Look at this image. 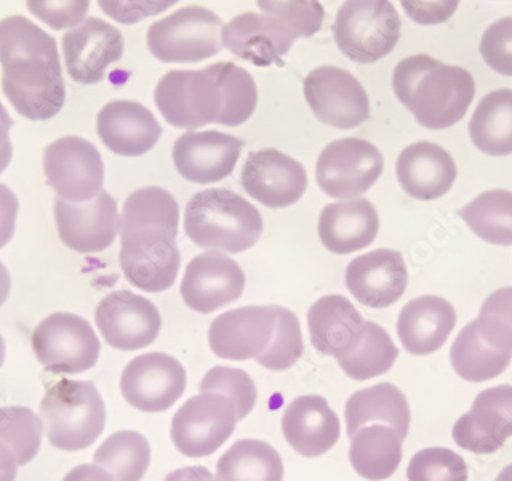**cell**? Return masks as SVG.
Masks as SVG:
<instances>
[{"mask_svg":"<svg viewBox=\"0 0 512 481\" xmlns=\"http://www.w3.org/2000/svg\"><path fill=\"white\" fill-rule=\"evenodd\" d=\"M46 436L54 448L77 452L94 445L106 425V408L92 382L60 379L40 403Z\"/></svg>","mask_w":512,"mask_h":481,"instance_id":"obj_4","label":"cell"},{"mask_svg":"<svg viewBox=\"0 0 512 481\" xmlns=\"http://www.w3.org/2000/svg\"><path fill=\"white\" fill-rule=\"evenodd\" d=\"M96 324L109 347L137 351L157 341L161 316L149 299L122 290L109 293L100 301Z\"/></svg>","mask_w":512,"mask_h":481,"instance_id":"obj_15","label":"cell"},{"mask_svg":"<svg viewBox=\"0 0 512 481\" xmlns=\"http://www.w3.org/2000/svg\"><path fill=\"white\" fill-rule=\"evenodd\" d=\"M221 42L234 56L267 68L283 59L296 39L276 17L243 13L224 25Z\"/></svg>","mask_w":512,"mask_h":481,"instance_id":"obj_24","label":"cell"},{"mask_svg":"<svg viewBox=\"0 0 512 481\" xmlns=\"http://www.w3.org/2000/svg\"><path fill=\"white\" fill-rule=\"evenodd\" d=\"M217 477L218 481H283V460L269 443L238 440L218 460Z\"/></svg>","mask_w":512,"mask_h":481,"instance_id":"obj_34","label":"cell"},{"mask_svg":"<svg viewBox=\"0 0 512 481\" xmlns=\"http://www.w3.org/2000/svg\"><path fill=\"white\" fill-rule=\"evenodd\" d=\"M396 175L408 197L433 201L450 192L457 167L453 157L439 144L417 141L399 155Z\"/></svg>","mask_w":512,"mask_h":481,"instance_id":"obj_26","label":"cell"},{"mask_svg":"<svg viewBox=\"0 0 512 481\" xmlns=\"http://www.w3.org/2000/svg\"><path fill=\"white\" fill-rule=\"evenodd\" d=\"M378 232V212L362 198L329 204L319 216V239L335 255H350L371 246Z\"/></svg>","mask_w":512,"mask_h":481,"instance_id":"obj_28","label":"cell"},{"mask_svg":"<svg viewBox=\"0 0 512 481\" xmlns=\"http://www.w3.org/2000/svg\"><path fill=\"white\" fill-rule=\"evenodd\" d=\"M408 481H468V466L453 449L427 448L413 455Z\"/></svg>","mask_w":512,"mask_h":481,"instance_id":"obj_46","label":"cell"},{"mask_svg":"<svg viewBox=\"0 0 512 481\" xmlns=\"http://www.w3.org/2000/svg\"><path fill=\"white\" fill-rule=\"evenodd\" d=\"M11 158H13V144L8 140L0 146V174L7 169L8 164L11 163Z\"/></svg>","mask_w":512,"mask_h":481,"instance_id":"obj_57","label":"cell"},{"mask_svg":"<svg viewBox=\"0 0 512 481\" xmlns=\"http://www.w3.org/2000/svg\"><path fill=\"white\" fill-rule=\"evenodd\" d=\"M220 83L223 111L218 125L240 126L246 123L258 105V89L250 72L230 62L207 66Z\"/></svg>","mask_w":512,"mask_h":481,"instance_id":"obj_39","label":"cell"},{"mask_svg":"<svg viewBox=\"0 0 512 481\" xmlns=\"http://www.w3.org/2000/svg\"><path fill=\"white\" fill-rule=\"evenodd\" d=\"M304 353L301 324L293 311L276 307V327L267 350L256 357V362L270 371L292 368Z\"/></svg>","mask_w":512,"mask_h":481,"instance_id":"obj_42","label":"cell"},{"mask_svg":"<svg viewBox=\"0 0 512 481\" xmlns=\"http://www.w3.org/2000/svg\"><path fill=\"white\" fill-rule=\"evenodd\" d=\"M94 463L117 481H142L151 465V446L140 432H115L97 449Z\"/></svg>","mask_w":512,"mask_h":481,"instance_id":"obj_38","label":"cell"},{"mask_svg":"<svg viewBox=\"0 0 512 481\" xmlns=\"http://www.w3.org/2000/svg\"><path fill=\"white\" fill-rule=\"evenodd\" d=\"M17 459L10 446L0 442V481H14L17 477Z\"/></svg>","mask_w":512,"mask_h":481,"instance_id":"obj_54","label":"cell"},{"mask_svg":"<svg viewBox=\"0 0 512 481\" xmlns=\"http://www.w3.org/2000/svg\"><path fill=\"white\" fill-rule=\"evenodd\" d=\"M348 292L365 307L387 308L404 296L408 270L398 250L378 249L358 256L345 272Z\"/></svg>","mask_w":512,"mask_h":481,"instance_id":"obj_23","label":"cell"},{"mask_svg":"<svg viewBox=\"0 0 512 481\" xmlns=\"http://www.w3.org/2000/svg\"><path fill=\"white\" fill-rule=\"evenodd\" d=\"M91 0H27L34 17L53 30H68L85 22Z\"/></svg>","mask_w":512,"mask_h":481,"instance_id":"obj_47","label":"cell"},{"mask_svg":"<svg viewBox=\"0 0 512 481\" xmlns=\"http://www.w3.org/2000/svg\"><path fill=\"white\" fill-rule=\"evenodd\" d=\"M471 141L483 154L506 157L512 154V89H497L486 94L470 126Z\"/></svg>","mask_w":512,"mask_h":481,"instance_id":"obj_33","label":"cell"},{"mask_svg":"<svg viewBox=\"0 0 512 481\" xmlns=\"http://www.w3.org/2000/svg\"><path fill=\"white\" fill-rule=\"evenodd\" d=\"M63 481H117L111 472L99 465H80L71 469Z\"/></svg>","mask_w":512,"mask_h":481,"instance_id":"obj_52","label":"cell"},{"mask_svg":"<svg viewBox=\"0 0 512 481\" xmlns=\"http://www.w3.org/2000/svg\"><path fill=\"white\" fill-rule=\"evenodd\" d=\"M11 126H13V120H11L10 114H8L4 105L0 103V146H2L5 141L10 140Z\"/></svg>","mask_w":512,"mask_h":481,"instance_id":"obj_56","label":"cell"},{"mask_svg":"<svg viewBox=\"0 0 512 481\" xmlns=\"http://www.w3.org/2000/svg\"><path fill=\"white\" fill-rule=\"evenodd\" d=\"M405 14L419 25H439L453 17L460 0H401Z\"/></svg>","mask_w":512,"mask_h":481,"instance_id":"obj_50","label":"cell"},{"mask_svg":"<svg viewBox=\"0 0 512 481\" xmlns=\"http://www.w3.org/2000/svg\"><path fill=\"white\" fill-rule=\"evenodd\" d=\"M237 410L229 397L201 393L175 413L171 437L175 448L192 459L217 452L237 428Z\"/></svg>","mask_w":512,"mask_h":481,"instance_id":"obj_11","label":"cell"},{"mask_svg":"<svg viewBox=\"0 0 512 481\" xmlns=\"http://www.w3.org/2000/svg\"><path fill=\"white\" fill-rule=\"evenodd\" d=\"M454 371L468 382H486L505 373L511 364L512 353L491 347L477 331L476 322H470L457 334L451 347Z\"/></svg>","mask_w":512,"mask_h":481,"instance_id":"obj_35","label":"cell"},{"mask_svg":"<svg viewBox=\"0 0 512 481\" xmlns=\"http://www.w3.org/2000/svg\"><path fill=\"white\" fill-rule=\"evenodd\" d=\"M2 89L28 120H50L65 105L66 88L53 36L23 16L0 20Z\"/></svg>","mask_w":512,"mask_h":481,"instance_id":"obj_1","label":"cell"},{"mask_svg":"<svg viewBox=\"0 0 512 481\" xmlns=\"http://www.w3.org/2000/svg\"><path fill=\"white\" fill-rule=\"evenodd\" d=\"M180 207L171 192L161 187H143L123 204L120 230L137 227H165L178 233Z\"/></svg>","mask_w":512,"mask_h":481,"instance_id":"obj_40","label":"cell"},{"mask_svg":"<svg viewBox=\"0 0 512 481\" xmlns=\"http://www.w3.org/2000/svg\"><path fill=\"white\" fill-rule=\"evenodd\" d=\"M304 97L315 117L332 128L355 129L370 118L367 91L338 66H319L304 80Z\"/></svg>","mask_w":512,"mask_h":481,"instance_id":"obj_13","label":"cell"},{"mask_svg":"<svg viewBox=\"0 0 512 481\" xmlns=\"http://www.w3.org/2000/svg\"><path fill=\"white\" fill-rule=\"evenodd\" d=\"M241 184L247 195L272 209L293 206L309 186L306 167L276 149L252 152L244 161Z\"/></svg>","mask_w":512,"mask_h":481,"instance_id":"obj_18","label":"cell"},{"mask_svg":"<svg viewBox=\"0 0 512 481\" xmlns=\"http://www.w3.org/2000/svg\"><path fill=\"white\" fill-rule=\"evenodd\" d=\"M43 171L57 197L69 203H88L103 190L105 164L96 146L85 138H59L45 149Z\"/></svg>","mask_w":512,"mask_h":481,"instance_id":"obj_12","label":"cell"},{"mask_svg":"<svg viewBox=\"0 0 512 481\" xmlns=\"http://www.w3.org/2000/svg\"><path fill=\"white\" fill-rule=\"evenodd\" d=\"M165 481H217L209 469L204 466H189L171 472Z\"/></svg>","mask_w":512,"mask_h":481,"instance_id":"obj_53","label":"cell"},{"mask_svg":"<svg viewBox=\"0 0 512 481\" xmlns=\"http://www.w3.org/2000/svg\"><path fill=\"white\" fill-rule=\"evenodd\" d=\"M62 50L69 77L79 85H96L105 79L108 66L122 59L125 40L105 20L88 17L63 36Z\"/></svg>","mask_w":512,"mask_h":481,"instance_id":"obj_19","label":"cell"},{"mask_svg":"<svg viewBox=\"0 0 512 481\" xmlns=\"http://www.w3.org/2000/svg\"><path fill=\"white\" fill-rule=\"evenodd\" d=\"M393 89L417 123L431 131H444L459 123L476 95V83L467 69L445 65L427 54L398 63Z\"/></svg>","mask_w":512,"mask_h":481,"instance_id":"obj_2","label":"cell"},{"mask_svg":"<svg viewBox=\"0 0 512 481\" xmlns=\"http://www.w3.org/2000/svg\"><path fill=\"white\" fill-rule=\"evenodd\" d=\"M401 16L390 0H345L336 13L333 36L339 51L362 65L391 54L401 39Z\"/></svg>","mask_w":512,"mask_h":481,"instance_id":"obj_5","label":"cell"},{"mask_svg":"<svg viewBox=\"0 0 512 481\" xmlns=\"http://www.w3.org/2000/svg\"><path fill=\"white\" fill-rule=\"evenodd\" d=\"M180 264L177 232L165 227L122 230L120 267L138 290L166 292L175 284Z\"/></svg>","mask_w":512,"mask_h":481,"instance_id":"obj_7","label":"cell"},{"mask_svg":"<svg viewBox=\"0 0 512 481\" xmlns=\"http://www.w3.org/2000/svg\"><path fill=\"white\" fill-rule=\"evenodd\" d=\"M283 434L298 454L315 459L329 452L341 437V422L322 396L296 397L283 416Z\"/></svg>","mask_w":512,"mask_h":481,"instance_id":"obj_27","label":"cell"},{"mask_svg":"<svg viewBox=\"0 0 512 481\" xmlns=\"http://www.w3.org/2000/svg\"><path fill=\"white\" fill-rule=\"evenodd\" d=\"M223 20L198 5H189L152 23L148 48L165 63H195L211 59L223 50Z\"/></svg>","mask_w":512,"mask_h":481,"instance_id":"obj_6","label":"cell"},{"mask_svg":"<svg viewBox=\"0 0 512 481\" xmlns=\"http://www.w3.org/2000/svg\"><path fill=\"white\" fill-rule=\"evenodd\" d=\"M402 437L387 425H367L352 437L350 462L356 474L382 481L398 471L402 462Z\"/></svg>","mask_w":512,"mask_h":481,"instance_id":"obj_32","label":"cell"},{"mask_svg":"<svg viewBox=\"0 0 512 481\" xmlns=\"http://www.w3.org/2000/svg\"><path fill=\"white\" fill-rule=\"evenodd\" d=\"M512 436V387L488 388L453 428L457 446L474 454H494Z\"/></svg>","mask_w":512,"mask_h":481,"instance_id":"obj_21","label":"cell"},{"mask_svg":"<svg viewBox=\"0 0 512 481\" xmlns=\"http://www.w3.org/2000/svg\"><path fill=\"white\" fill-rule=\"evenodd\" d=\"M275 327L276 305L235 308L212 322L209 345L220 359H256L272 342Z\"/></svg>","mask_w":512,"mask_h":481,"instance_id":"obj_22","label":"cell"},{"mask_svg":"<svg viewBox=\"0 0 512 481\" xmlns=\"http://www.w3.org/2000/svg\"><path fill=\"white\" fill-rule=\"evenodd\" d=\"M5 362V342L4 339H2V336H0V367L4 365Z\"/></svg>","mask_w":512,"mask_h":481,"instance_id":"obj_59","label":"cell"},{"mask_svg":"<svg viewBox=\"0 0 512 481\" xmlns=\"http://www.w3.org/2000/svg\"><path fill=\"white\" fill-rule=\"evenodd\" d=\"M474 322L480 336L491 347L512 353V287L491 293Z\"/></svg>","mask_w":512,"mask_h":481,"instance_id":"obj_43","label":"cell"},{"mask_svg":"<svg viewBox=\"0 0 512 481\" xmlns=\"http://www.w3.org/2000/svg\"><path fill=\"white\" fill-rule=\"evenodd\" d=\"M54 218L62 243L77 253H100L112 246L120 230L117 201L102 190L88 203L54 200Z\"/></svg>","mask_w":512,"mask_h":481,"instance_id":"obj_17","label":"cell"},{"mask_svg":"<svg viewBox=\"0 0 512 481\" xmlns=\"http://www.w3.org/2000/svg\"><path fill=\"white\" fill-rule=\"evenodd\" d=\"M398 356V347L390 334L375 322L367 321L356 347L336 360L348 377L362 382L388 373Z\"/></svg>","mask_w":512,"mask_h":481,"instance_id":"obj_36","label":"cell"},{"mask_svg":"<svg viewBox=\"0 0 512 481\" xmlns=\"http://www.w3.org/2000/svg\"><path fill=\"white\" fill-rule=\"evenodd\" d=\"M188 376L175 357L148 353L126 365L120 390L129 405L143 413H165L183 396Z\"/></svg>","mask_w":512,"mask_h":481,"instance_id":"obj_14","label":"cell"},{"mask_svg":"<svg viewBox=\"0 0 512 481\" xmlns=\"http://www.w3.org/2000/svg\"><path fill=\"white\" fill-rule=\"evenodd\" d=\"M19 200L13 190L0 184V249H4L14 236L16 230Z\"/></svg>","mask_w":512,"mask_h":481,"instance_id":"obj_51","label":"cell"},{"mask_svg":"<svg viewBox=\"0 0 512 481\" xmlns=\"http://www.w3.org/2000/svg\"><path fill=\"white\" fill-rule=\"evenodd\" d=\"M97 134L114 154L142 157L155 148L163 129L142 103L114 100L97 115Z\"/></svg>","mask_w":512,"mask_h":481,"instance_id":"obj_25","label":"cell"},{"mask_svg":"<svg viewBox=\"0 0 512 481\" xmlns=\"http://www.w3.org/2000/svg\"><path fill=\"white\" fill-rule=\"evenodd\" d=\"M456 322V310L447 299L421 296L402 308L398 336L405 351L414 356H428L444 347Z\"/></svg>","mask_w":512,"mask_h":481,"instance_id":"obj_29","label":"cell"},{"mask_svg":"<svg viewBox=\"0 0 512 481\" xmlns=\"http://www.w3.org/2000/svg\"><path fill=\"white\" fill-rule=\"evenodd\" d=\"M11 293V276L7 267L0 262V307L7 302Z\"/></svg>","mask_w":512,"mask_h":481,"instance_id":"obj_55","label":"cell"},{"mask_svg":"<svg viewBox=\"0 0 512 481\" xmlns=\"http://www.w3.org/2000/svg\"><path fill=\"white\" fill-rule=\"evenodd\" d=\"M496 481H512V463L497 475Z\"/></svg>","mask_w":512,"mask_h":481,"instance_id":"obj_58","label":"cell"},{"mask_svg":"<svg viewBox=\"0 0 512 481\" xmlns=\"http://www.w3.org/2000/svg\"><path fill=\"white\" fill-rule=\"evenodd\" d=\"M246 276L240 264L218 250L195 256L184 272L181 298L200 315H211L243 296Z\"/></svg>","mask_w":512,"mask_h":481,"instance_id":"obj_16","label":"cell"},{"mask_svg":"<svg viewBox=\"0 0 512 481\" xmlns=\"http://www.w3.org/2000/svg\"><path fill=\"white\" fill-rule=\"evenodd\" d=\"M480 54L493 71L512 77V17H503L486 28Z\"/></svg>","mask_w":512,"mask_h":481,"instance_id":"obj_48","label":"cell"},{"mask_svg":"<svg viewBox=\"0 0 512 481\" xmlns=\"http://www.w3.org/2000/svg\"><path fill=\"white\" fill-rule=\"evenodd\" d=\"M264 14L286 25L295 39L312 37L324 23V8L319 0H256Z\"/></svg>","mask_w":512,"mask_h":481,"instance_id":"obj_45","label":"cell"},{"mask_svg":"<svg viewBox=\"0 0 512 481\" xmlns=\"http://www.w3.org/2000/svg\"><path fill=\"white\" fill-rule=\"evenodd\" d=\"M474 235L494 246H512V192L490 190L459 210Z\"/></svg>","mask_w":512,"mask_h":481,"instance_id":"obj_37","label":"cell"},{"mask_svg":"<svg viewBox=\"0 0 512 481\" xmlns=\"http://www.w3.org/2000/svg\"><path fill=\"white\" fill-rule=\"evenodd\" d=\"M345 422L348 437L355 436L364 426L384 423L405 439L411 423L410 405L399 388L391 383H379L350 396L345 405Z\"/></svg>","mask_w":512,"mask_h":481,"instance_id":"obj_31","label":"cell"},{"mask_svg":"<svg viewBox=\"0 0 512 481\" xmlns=\"http://www.w3.org/2000/svg\"><path fill=\"white\" fill-rule=\"evenodd\" d=\"M201 393H218L229 397L237 410L238 422L255 408L256 387L252 377L238 368L214 367L201 380Z\"/></svg>","mask_w":512,"mask_h":481,"instance_id":"obj_44","label":"cell"},{"mask_svg":"<svg viewBox=\"0 0 512 481\" xmlns=\"http://www.w3.org/2000/svg\"><path fill=\"white\" fill-rule=\"evenodd\" d=\"M154 100L166 122L180 129L218 123L223 111L220 83L209 68L169 71L158 82Z\"/></svg>","mask_w":512,"mask_h":481,"instance_id":"obj_8","label":"cell"},{"mask_svg":"<svg viewBox=\"0 0 512 481\" xmlns=\"http://www.w3.org/2000/svg\"><path fill=\"white\" fill-rule=\"evenodd\" d=\"M384 171V157L362 138H342L322 149L316 163V183L325 195L355 200L375 186Z\"/></svg>","mask_w":512,"mask_h":481,"instance_id":"obj_10","label":"cell"},{"mask_svg":"<svg viewBox=\"0 0 512 481\" xmlns=\"http://www.w3.org/2000/svg\"><path fill=\"white\" fill-rule=\"evenodd\" d=\"M243 140L220 131H189L177 138L172 151L178 174L195 184H212L234 172Z\"/></svg>","mask_w":512,"mask_h":481,"instance_id":"obj_20","label":"cell"},{"mask_svg":"<svg viewBox=\"0 0 512 481\" xmlns=\"http://www.w3.org/2000/svg\"><path fill=\"white\" fill-rule=\"evenodd\" d=\"M307 322L313 347L335 359L356 347L365 324L358 308L341 295L318 299L310 307Z\"/></svg>","mask_w":512,"mask_h":481,"instance_id":"obj_30","label":"cell"},{"mask_svg":"<svg viewBox=\"0 0 512 481\" xmlns=\"http://www.w3.org/2000/svg\"><path fill=\"white\" fill-rule=\"evenodd\" d=\"M106 16L123 25H134L146 17L157 16L180 0H97Z\"/></svg>","mask_w":512,"mask_h":481,"instance_id":"obj_49","label":"cell"},{"mask_svg":"<svg viewBox=\"0 0 512 481\" xmlns=\"http://www.w3.org/2000/svg\"><path fill=\"white\" fill-rule=\"evenodd\" d=\"M43 423L27 406L0 408V442L10 446L17 465L25 466L36 459L42 445Z\"/></svg>","mask_w":512,"mask_h":481,"instance_id":"obj_41","label":"cell"},{"mask_svg":"<svg viewBox=\"0 0 512 481\" xmlns=\"http://www.w3.org/2000/svg\"><path fill=\"white\" fill-rule=\"evenodd\" d=\"M263 229L260 210L226 187L201 190L184 213V232L195 246L232 255L252 249Z\"/></svg>","mask_w":512,"mask_h":481,"instance_id":"obj_3","label":"cell"},{"mask_svg":"<svg viewBox=\"0 0 512 481\" xmlns=\"http://www.w3.org/2000/svg\"><path fill=\"white\" fill-rule=\"evenodd\" d=\"M31 341L37 360L53 374L85 373L96 367L102 350L91 324L73 313L43 319Z\"/></svg>","mask_w":512,"mask_h":481,"instance_id":"obj_9","label":"cell"}]
</instances>
